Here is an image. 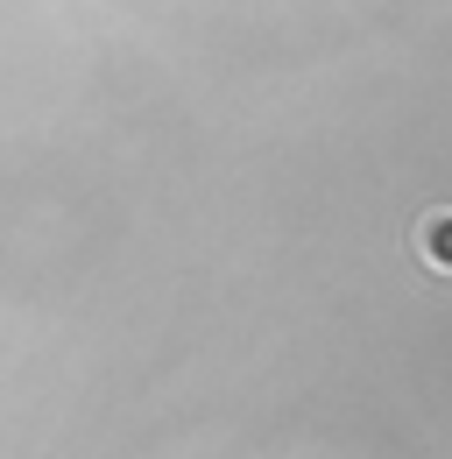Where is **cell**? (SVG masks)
<instances>
[{"label": "cell", "mask_w": 452, "mask_h": 459, "mask_svg": "<svg viewBox=\"0 0 452 459\" xmlns=\"http://www.w3.org/2000/svg\"><path fill=\"white\" fill-rule=\"evenodd\" d=\"M417 247H424L439 269H452V205H446V212H431V220L417 227Z\"/></svg>", "instance_id": "cell-1"}]
</instances>
